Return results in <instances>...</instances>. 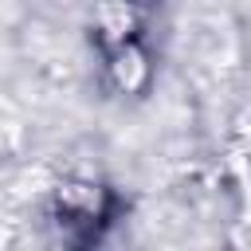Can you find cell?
<instances>
[{
	"label": "cell",
	"mask_w": 251,
	"mask_h": 251,
	"mask_svg": "<svg viewBox=\"0 0 251 251\" xmlns=\"http://www.w3.org/2000/svg\"><path fill=\"white\" fill-rule=\"evenodd\" d=\"M114 200H110V188L106 184H94V180H67L55 188V224L75 235V239H90L106 216H110Z\"/></svg>",
	"instance_id": "1"
},
{
	"label": "cell",
	"mask_w": 251,
	"mask_h": 251,
	"mask_svg": "<svg viewBox=\"0 0 251 251\" xmlns=\"http://www.w3.org/2000/svg\"><path fill=\"white\" fill-rule=\"evenodd\" d=\"M106 71H110V82L122 90V94H141L149 86V55L141 51L137 39H122V43H110L106 47Z\"/></svg>",
	"instance_id": "2"
}]
</instances>
